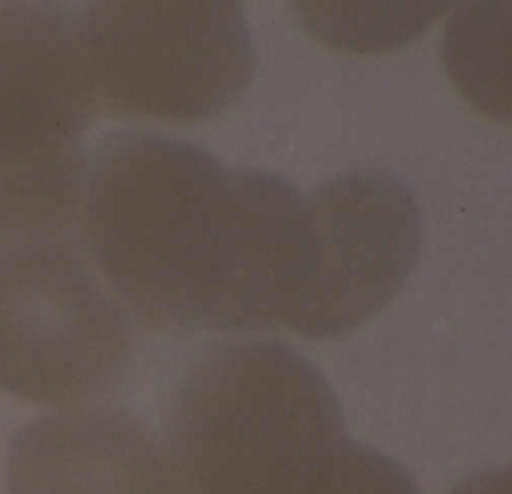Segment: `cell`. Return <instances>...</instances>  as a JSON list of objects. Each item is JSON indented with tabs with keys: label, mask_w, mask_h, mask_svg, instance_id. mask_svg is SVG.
<instances>
[{
	"label": "cell",
	"mask_w": 512,
	"mask_h": 494,
	"mask_svg": "<svg viewBox=\"0 0 512 494\" xmlns=\"http://www.w3.org/2000/svg\"><path fill=\"white\" fill-rule=\"evenodd\" d=\"M83 232L122 304L167 332L250 331L286 256L283 200L265 170L200 146L113 136L83 179Z\"/></svg>",
	"instance_id": "obj_1"
},
{
	"label": "cell",
	"mask_w": 512,
	"mask_h": 494,
	"mask_svg": "<svg viewBox=\"0 0 512 494\" xmlns=\"http://www.w3.org/2000/svg\"><path fill=\"white\" fill-rule=\"evenodd\" d=\"M103 280L52 238L0 244V386L61 406L116 386L130 364V323Z\"/></svg>",
	"instance_id": "obj_2"
},
{
	"label": "cell",
	"mask_w": 512,
	"mask_h": 494,
	"mask_svg": "<svg viewBox=\"0 0 512 494\" xmlns=\"http://www.w3.org/2000/svg\"><path fill=\"white\" fill-rule=\"evenodd\" d=\"M79 31L92 89L145 118H212L256 67L244 10L232 2L97 4Z\"/></svg>",
	"instance_id": "obj_3"
},
{
	"label": "cell",
	"mask_w": 512,
	"mask_h": 494,
	"mask_svg": "<svg viewBox=\"0 0 512 494\" xmlns=\"http://www.w3.org/2000/svg\"><path fill=\"white\" fill-rule=\"evenodd\" d=\"M307 199L313 269L289 331L343 337L403 289L421 248V209L403 176L383 169L340 173Z\"/></svg>",
	"instance_id": "obj_4"
},
{
	"label": "cell",
	"mask_w": 512,
	"mask_h": 494,
	"mask_svg": "<svg viewBox=\"0 0 512 494\" xmlns=\"http://www.w3.org/2000/svg\"><path fill=\"white\" fill-rule=\"evenodd\" d=\"M337 419H289L212 440L181 463L184 494H418L403 467Z\"/></svg>",
	"instance_id": "obj_5"
},
{
	"label": "cell",
	"mask_w": 512,
	"mask_h": 494,
	"mask_svg": "<svg viewBox=\"0 0 512 494\" xmlns=\"http://www.w3.org/2000/svg\"><path fill=\"white\" fill-rule=\"evenodd\" d=\"M11 494H184L167 440L133 415L65 409L26 424L10 446Z\"/></svg>",
	"instance_id": "obj_6"
},
{
	"label": "cell",
	"mask_w": 512,
	"mask_h": 494,
	"mask_svg": "<svg viewBox=\"0 0 512 494\" xmlns=\"http://www.w3.org/2000/svg\"><path fill=\"white\" fill-rule=\"evenodd\" d=\"M91 95L79 26L49 5L0 4V148L73 142Z\"/></svg>",
	"instance_id": "obj_7"
},
{
	"label": "cell",
	"mask_w": 512,
	"mask_h": 494,
	"mask_svg": "<svg viewBox=\"0 0 512 494\" xmlns=\"http://www.w3.org/2000/svg\"><path fill=\"white\" fill-rule=\"evenodd\" d=\"M76 140L0 148V244L52 238L82 199Z\"/></svg>",
	"instance_id": "obj_8"
},
{
	"label": "cell",
	"mask_w": 512,
	"mask_h": 494,
	"mask_svg": "<svg viewBox=\"0 0 512 494\" xmlns=\"http://www.w3.org/2000/svg\"><path fill=\"white\" fill-rule=\"evenodd\" d=\"M509 4L461 7L446 25L443 58L454 85L494 121L509 116Z\"/></svg>",
	"instance_id": "obj_9"
},
{
	"label": "cell",
	"mask_w": 512,
	"mask_h": 494,
	"mask_svg": "<svg viewBox=\"0 0 512 494\" xmlns=\"http://www.w3.org/2000/svg\"><path fill=\"white\" fill-rule=\"evenodd\" d=\"M448 5L301 4L305 28L346 53L383 52L415 40Z\"/></svg>",
	"instance_id": "obj_10"
},
{
	"label": "cell",
	"mask_w": 512,
	"mask_h": 494,
	"mask_svg": "<svg viewBox=\"0 0 512 494\" xmlns=\"http://www.w3.org/2000/svg\"><path fill=\"white\" fill-rule=\"evenodd\" d=\"M452 494H511L509 470H485L458 485Z\"/></svg>",
	"instance_id": "obj_11"
}]
</instances>
